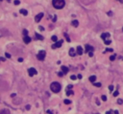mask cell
<instances>
[{
  "mask_svg": "<svg viewBox=\"0 0 123 114\" xmlns=\"http://www.w3.org/2000/svg\"><path fill=\"white\" fill-rule=\"evenodd\" d=\"M19 12H20L21 14H23V15H27V14H28V11H27L26 10H24V9H21V10L19 11Z\"/></svg>",
  "mask_w": 123,
  "mask_h": 114,
  "instance_id": "obj_15",
  "label": "cell"
},
{
  "mask_svg": "<svg viewBox=\"0 0 123 114\" xmlns=\"http://www.w3.org/2000/svg\"><path fill=\"white\" fill-rule=\"evenodd\" d=\"M61 68H62V72L63 73V75H64V74H66V73L68 72V70H69V69H68L66 66H62Z\"/></svg>",
  "mask_w": 123,
  "mask_h": 114,
  "instance_id": "obj_13",
  "label": "cell"
},
{
  "mask_svg": "<svg viewBox=\"0 0 123 114\" xmlns=\"http://www.w3.org/2000/svg\"><path fill=\"white\" fill-rule=\"evenodd\" d=\"M109 89H110V91H112V90H113V86H112V85H110V86H109Z\"/></svg>",
  "mask_w": 123,
  "mask_h": 114,
  "instance_id": "obj_33",
  "label": "cell"
},
{
  "mask_svg": "<svg viewBox=\"0 0 123 114\" xmlns=\"http://www.w3.org/2000/svg\"><path fill=\"white\" fill-rule=\"evenodd\" d=\"M118 94H119V92H118V91H114V92H113V96H114V97L118 96Z\"/></svg>",
  "mask_w": 123,
  "mask_h": 114,
  "instance_id": "obj_27",
  "label": "cell"
},
{
  "mask_svg": "<svg viewBox=\"0 0 123 114\" xmlns=\"http://www.w3.org/2000/svg\"><path fill=\"white\" fill-rule=\"evenodd\" d=\"M117 103H118L119 104H121V103H123V100H121V99H119V100L117 101Z\"/></svg>",
  "mask_w": 123,
  "mask_h": 114,
  "instance_id": "obj_32",
  "label": "cell"
},
{
  "mask_svg": "<svg viewBox=\"0 0 123 114\" xmlns=\"http://www.w3.org/2000/svg\"><path fill=\"white\" fill-rule=\"evenodd\" d=\"M78 79H82V75H78Z\"/></svg>",
  "mask_w": 123,
  "mask_h": 114,
  "instance_id": "obj_44",
  "label": "cell"
},
{
  "mask_svg": "<svg viewBox=\"0 0 123 114\" xmlns=\"http://www.w3.org/2000/svg\"><path fill=\"white\" fill-rule=\"evenodd\" d=\"M52 5L55 9L57 10H61L64 7L65 5V1L64 0H52Z\"/></svg>",
  "mask_w": 123,
  "mask_h": 114,
  "instance_id": "obj_1",
  "label": "cell"
},
{
  "mask_svg": "<svg viewBox=\"0 0 123 114\" xmlns=\"http://www.w3.org/2000/svg\"><path fill=\"white\" fill-rule=\"evenodd\" d=\"M30 107H31V106H30V104H27V105H26V107H25V108H26V109H27V110H29V109H30Z\"/></svg>",
  "mask_w": 123,
  "mask_h": 114,
  "instance_id": "obj_36",
  "label": "cell"
},
{
  "mask_svg": "<svg viewBox=\"0 0 123 114\" xmlns=\"http://www.w3.org/2000/svg\"><path fill=\"white\" fill-rule=\"evenodd\" d=\"M5 57H6L7 58H11V55H10L9 53H6V54H5Z\"/></svg>",
  "mask_w": 123,
  "mask_h": 114,
  "instance_id": "obj_26",
  "label": "cell"
},
{
  "mask_svg": "<svg viewBox=\"0 0 123 114\" xmlns=\"http://www.w3.org/2000/svg\"><path fill=\"white\" fill-rule=\"evenodd\" d=\"M38 29H39L40 31H43V30H44V28H43L42 26H39V27H38Z\"/></svg>",
  "mask_w": 123,
  "mask_h": 114,
  "instance_id": "obj_38",
  "label": "cell"
},
{
  "mask_svg": "<svg viewBox=\"0 0 123 114\" xmlns=\"http://www.w3.org/2000/svg\"><path fill=\"white\" fill-rule=\"evenodd\" d=\"M0 61H5V57H0Z\"/></svg>",
  "mask_w": 123,
  "mask_h": 114,
  "instance_id": "obj_41",
  "label": "cell"
},
{
  "mask_svg": "<svg viewBox=\"0 0 123 114\" xmlns=\"http://www.w3.org/2000/svg\"><path fill=\"white\" fill-rule=\"evenodd\" d=\"M72 94H73V91H71V90H67V91H66V95H67V96L72 95Z\"/></svg>",
  "mask_w": 123,
  "mask_h": 114,
  "instance_id": "obj_22",
  "label": "cell"
},
{
  "mask_svg": "<svg viewBox=\"0 0 123 114\" xmlns=\"http://www.w3.org/2000/svg\"><path fill=\"white\" fill-rule=\"evenodd\" d=\"M58 76H59V77H62V76H63V73H62V72H59V73H58Z\"/></svg>",
  "mask_w": 123,
  "mask_h": 114,
  "instance_id": "obj_31",
  "label": "cell"
},
{
  "mask_svg": "<svg viewBox=\"0 0 123 114\" xmlns=\"http://www.w3.org/2000/svg\"><path fill=\"white\" fill-rule=\"evenodd\" d=\"M105 44H107V45H109V44H111V40H105Z\"/></svg>",
  "mask_w": 123,
  "mask_h": 114,
  "instance_id": "obj_29",
  "label": "cell"
},
{
  "mask_svg": "<svg viewBox=\"0 0 123 114\" xmlns=\"http://www.w3.org/2000/svg\"><path fill=\"white\" fill-rule=\"evenodd\" d=\"M62 43H63V40H62V39H61V40H58L57 42H55V43L52 45V49H56V48L62 47Z\"/></svg>",
  "mask_w": 123,
  "mask_h": 114,
  "instance_id": "obj_4",
  "label": "cell"
},
{
  "mask_svg": "<svg viewBox=\"0 0 123 114\" xmlns=\"http://www.w3.org/2000/svg\"><path fill=\"white\" fill-rule=\"evenodd\" d=\"M51 39L54 41V42H57L58 41V37L56 36V35H52V37H51Z\"/></svg>",
  "mask_w": 123,
  "mask_h": 114,
  "instance_id": "obj_20",
  "label": "cell"
},
{
  "mask_svg": "<svg viewBox=\"0 0 123 114\" xmlns=\"http://www.w3.org/2000/svg\"><path fill=\"white\" fill-rule=\"evenodd\" d=\"M95 80H96V77H95V76H90V77H89V81H90V82L93 83V82H95Z\"/></svg>",
  "mask_w": 123,
  "mask_h": 114,
  "instance_id": "obj_16",
  "label": "cell"
},
{
  "mask_svg": "<svg viewBox=\"0 0 123 114\" xmlns=\"http://www.w3.org/2000/svg\"><path fill=\"white\" fill-rule=\"evenodd\" d=\"M56 19H57V16H56V15H54V16H53V22H55V21H56Z\"/></svg>",
  "mask_w": 123,
  "mask_h": 114,
  "instance_id": "obj_37",
  "label": "cell"
},
{
  "mask_svg": "<svg viewBox=\"0 0 123 114\" xmlns=\"http://www.w3.org/2000/svg\"><path fill=\"white\" fill-rule=\"evenodd\" d=\"M96 103H97V104H98V105H99V104H100V103H99V101H98V100H96Z\"/></svg>",
  "mask_w": 123,
  "mask_h": 114,
  "instance_id": "obj_46",
  "label": "cell"
},
{
  "mask_svg": "<svg viewBox=\"0 0 123 114\" xmlns=\"http://www.w3.org/2000/svg\"><path fill=\"white\" fill-rule=\"evenodd\" d=\"M92 84H93L94 86H96V87H101V85H102L101 82H93Z\"/></svg>",
  "mask_w": 123,
  "mask_h": 114,
  "instance_id": "obj_18",
  "label": "cell"
},
{
  "mask_svg": "<svg viewBox=\"0 0 123 114\" xmlns=\"http://www.w3.org/2000/svg\"><path fill=\"white\" fill-rule=\"evenodd\" d=\"M113 114H118V110H115V111L113 112Z\"/></svg>",
  "mask_w": 123,
  "mask_h": 114,
  "instance_id": "obj_43",
  "label": "cell"
},
{
  "mask_svg": "<svg viewBox=\"0 0 123 114\" xmlns=\"http://www.w3.org/2000/svg\"><path fill=\"white\" fill-rule=\"evenodd\" d=\"M118 1H119L120 3H123V0H118Z\"/></svg>",
  "mask_w": 123,
  "mask_h": 114,
  "instance_id": "obj_48",
  "label": "cell"
},
{
  "mask_svg": "<svg viewBox=\"0 0 123 114\" xmlns=\"http://www.w3.org/2000/svg\"><path fill=\"white\" fill-rule=\"evenodd\" d=\"M13 3H14V5H19V4H20V1H19V0H14Z\"/></svg>",
  "mask_w": 123,
  "mask_h": 114,
  "instance_id": "obj_25",
  "label": "cell"
},
{
  "mask_svg": "<svg viewBox=\"0 0 123 114\" xmlns=\"http://www.w3.org/2000/svg\"><path fill=\"white\" fill-rule=\"evenodd\" d=\"M23 41H24V43H25V44H28V43H30V42H31V37H30V36H28V35L23 36Z\"/></svg>",
  "mask_w": 123,
  "mask_h": 114,
  "instance_id": "obj_8",
  "label": "cell"
},
{
  "mask_svg": "<svg viewBox=\"0 0 123 114\" xmlns=\"http://www.w3.org/2000/svg\"><path fill=\"white\" fill-rule=\"evenodd\" d=\"M0 114H10V110L7 109V108L1 109V110H0Z\"/></svg>",
  "mask_w": 123,
  "mask_h": 114,
  "instance_id": "obj_12",
  "label": "cell"
},
{
  "mask_svg": "<svg viewBox=\"0 0 123 114\" xmlns=\"http://www.w3.org/2000/svg\"><path fill=\"white\" fill-rule=\"evenodd\" d=\"M110 36V34L109 33H103L102 34H101V38L102 39H104V40H107V38Z\"/></svg>",
  "mask_w": 123,
  "mask_h": 114,
  "instance_id": "obj_9",
  "label": "cell"
},
{
  "mask_svg": "<svg viewBox=\"0 0 123 114\" xmlns=\"http://www.w3.org/2000/svg\"><path fill=\"white\" fill-rule=\"evenodd\" d=\"M122 31H123V28H122Z\"/></svg>",
  "mask_w": 123,
  "mask_h": 114,
  "instance_id": "obj_50",
  "label": "cell"
},
{
  "mask_svg": "<svg viewBox=\"0 0 123 114\" xmlns=\"http://www.w3.org/2000/svg\"><path fill=\"white\" fill-rule=\"evenodd\" d=\"M18 61H19V62H22V61H23V58H22V57H19V58H18Z\"/></svg>",
  "mask_w": 123,
  "mask_h": 114,
  "instance_id": "obj_40",
  "label": "cell"
},
{
  "mask_svg": "<svg viewBox=\"0 0 123 114\" xmlns=\"http://www.w3.org/2000/svg\"><path fill=\"white\" fill-rule=\"evenodd\" d=\"M61 88H62V85H61V83L58 82V81H54V82H52L51 85H50V89H51L52 92H54V93L60 92Z\"/></svg>",
  "mask_w": 123,
  "mask_h": 114,
  "instance_id": "obj_2",
  "label": "cell"
},
{
  "mask_svg": "<svg viewBox=\"0 0 123 114\" xmlns=\"http://www.w3.org/2000/svg\"><path fill=\"white\" fill-rule=\"evenodd\" d=\"M0 1H2V0H0Z\"/></svg>",
  "mask_w": 123,
  "mask_h": 114,
  "instance_id": "obj_51",
  "label": "cell"
},
{
  "mask_svg": "<svg viewBox=\"0 0 123 114\" xmlns=\"http://www.w3.org/2000/svg\"><path fill=\"white\" fill-rule=\"evenodd\" d=\"M7 2H11V0H7Z\"/></svg>",
  "mask_w": 123,
  "mask_h": 114,
  "instance_id": "obj_49",
  "label": "cell"
},
{
  "mask_svg": "<svg viewBox=\"0 0 123 114\" xmlns=\"http://www.w3.org/2000/svg\"><path fill=\"white\" fill-rule=\"evenodd\" d=\"M64 36H65L66 41H67V42H70V38H69V36H68V34H67L66 33H64Z\"/></svg>",
  "mask_w": 123,
  "mask_h": 114,
  "instance_id": "obj_19",
  "label": "cell"
},
{
  "mask_svg": "<svg viewBox=\"0 0 123 114\" xmlns=\"http://www.w3.org/2000/svg\"><path fill=\"white\" fill-rule=\"evenodd\" d=\"M23 34H24V36L28 35V31H27L26 29H24V30H23Z\"/></svg>",
  "mask_w": 123,
  "mask_h": 114,
  "instance_id": "obj_23",
  "label": "cell"
},
{
  "mask_svg": "<svg viewBox=\"0 0 123 114\" xmlns=\"http://www.w3.org/2000/svg\"><path fill=\"white\" fill-rule=\"evenodd\" d=\"M76 53H77L78 55H80V56H81V55H83V53H84L83 48H82L81 46H78V47H77V52H76Z\"/></svg>",
  "mask_w": 123,
  "mask_h": 114,
  "instance_id": "obj_10",
  "label": "cell"
},
{
  "mask_svg": "<svg viewBox=\"0 0 123 114\" xmlns=\"http://www.w3.org/2000/svg\"><path fill=\"white\" fill-rule=\"evenodd\" d=\"M101 99H102V100H103V101H104V102H105V101H107V97H106V96H105V95H103V96H102V97H101Z\"/></svg>",
  "mask_w": 123,
  "mask_h": 114,
  "instance_id": "obj_28",
  "label": "cell"
},
{
  "mask_svg": "<svg viewBox=\"0 0 123 114\" xmlns=\"http://www.w3.org/2000/svg\"><path fill=\"white\" fill-rule=\"evenodd\" d=\"M112 51H113V50L111 49V48H107V49H106V52H112Z\"/></svg>",
  "mask_w": 123,
  "mask_h": 114,
  "instance_id": "obj_30",
  "label": "cell"
},
{
  "mask_svg": "<svg viewBox=\"0 0 123 114\" xmlns=\"http://www.w3.org/2000/svg\"><path fill=\"white\" fill-rule=\"evenodd\" d=\"M75 55H76L75 50H74L73 48H70V49H69V56H70V57H75Z\"/></svg>",
  "mask_w": 123,
  "mask_h": 114,
  "instance_id": "obj_11",
  "label": "cell"
},
{
  "mask_svg": "<svg viewBox=\"0 0 123 114\" xmlns=\"http://www.w3.org/2000/svg\"><path fill=\"white\" fill-rule=\"evenodd\" d=\"M88 56H89V57H92V56H93V52H89V53H88Z\"/></svg>",
  "mask_w": 123,
  "mask_h": 114,
  "instance_id": "obj_39",
  "label": "cell"
},
{
  "mask_svg": "<svg viewBox=\"0 0 123 114\" xmlns=\"http://www.w3.org/2000/svg\"><path fill=\"white\" fill-rule=\"evenodd\" d=\"M108 15H109V16H111V15H112V11H108Z\"/></svg>",
  "mask_w": 123,
  "mask_h": 114,
  "instance_id": "obj_34",
  "label": "cell"
},
{
  "mask_svg": "<svg viewBox=\"0 0 123 114\" xmlns=\"http://www.w3.org/2000/svg\"><path fill=\"white\" fill-rule=\"evenodd\" d=\"M42 17H43V12H39L38 14H37V15L35 16V21H36V22H39Z\"/></svg>",
  "mask_w": 123,
  "mask_h": 114,
  "instance_id": "obj_6",
  "label": "cell"
},
{
  "mask_svg": "<svg viewBox=\"0 0 123 114\" xmlns=\"http://www.w3.org/2000/svg\"><path fill=\"white\" fill-rule=\"evenodd\" d=\"M47 113H48V114H52V112H51L50 110H47Z\"/></svg>",
  "mask_w": 123,
  "mask_h": 114,
  "instance_id": "obj_47",
  "label": "cell"
},
{
  "mask_svg": "<svg viewBox=\"0 0 123 114\" xmlns=\"http://www.w3.org/2000/svg\"><path fill=\"white\" fill-rule=\"evenodd\" d=\"M15 96H16V95H15V94H14V93H13V94H12V95H11V97H15Z\"/></svg>",
  "mask_w": 123,
  "mask_h": 114,
  "instance_id": "obj_45",
  "label": "cell"
},
{
  "mask_svg": "<svg viewBox=\"0 0 123 114\" xmlns=\"http://www.w3.org/2000/svg\"><path fill=\"white\" fill-rule=\"evenodd\" d=\"M63 103H64L65 104H70V103H71V101L66 99V100H64V101H63Z\"/></svg>",
  "mask_w": 123,
  "mask_h": 114,
  "instance_id": "obj_21",
  "label": "cell"
},
{
  "mask_svg": "<svg viewBox=\"0 0 123 114\" xmlns=\"http://www.w3.org/2000/svg\"><path fill=\"white\" fill-rule=\"evenodd\" d=\"M28 74H29V76H30V77H33V76L37 75V70H36L35 68L31 67V68H29V69H28Z\"/></svg>",
  "mask_w": 123,
  "mask_h": 114,
  "instance_id": "obj_5",
  "label": "cell"
},
{
  "mask_svg": "<svg viewBox=\"0 0 123 114\" xmlns=\"http://www.w3.org/2000/svg\"><path fill=\"white\" fill-rule=\"evenodd\" d=\"M110 59H111V61H112V60H114V59H115V55H112V56H111V57H110Z\"/></svg>",
  "mask_w": 123,
  "mask_h": 114,
  "instance_id": "obj_24",
  "label": "cell"
},
{
  "mask_svg": "<svg viewBox=\"0 0 123 114\" xmlns=\"http://www.w3.org/2000/svg\"><path fill=\"white\" fill-rule=\"evenodd\" d=\"M106 114H111V111H107Z\"/></svg>",
  "mask_w": 123,
  "mask_h": 114,
  "instance_id": "obj_42",
  "label": "cell"
},
{
  "mask_svg": "<svg viewBox=\"0 0 123 114\" xmlns=\"http://www.w3.org/2000/svg\"><path fill=\"white\" fill-rule=\"evenodd\" d=\"M71 24L74 26V27H77L78 25H79V22L77 21V20H72V22H71Z\"/></svg>",
  "mask_w": 123,
  "mask_h": 114,
  "instance_id": "obj_17",
  "label": "cell"
},
{
  "mask_svg": "<svg viewBox=\"0 0 123 114\" xmlns=\"http://www.w3.org/2000/svg\"><path fill=\"white\" fill-rule=\"evenodd\" d=\"M45 56H46V52H45V51H43V50H41V51H39V52L37 53V59H38V60H43V59H44V57H45Z\"/></svg>",
  "mask_w": 123,
  "mask_h": 114,
  "instance_id": "obj_3",
  "label": "cell"
},
{
  "mask_svg": "<svg viewBox=\"0 0 123 114\" xmlns=\"http://www.w3.org/2000/svg\"><path fill=\"white\" fill-rule=\"evenodd\" d=\"M94 51V48L88 44L86 45V50H85V53H89V52H93Z\"/></svg>",
  "mask_w": 123,
  "mask_h": 114,
  "instance_id": "obj_7",
  "label": "cell"
},
{
  "mask_svg": "<svg viewBox=\"0 0 123 114\" xmlns=\"http://www.w3.org/2000/svg\"><path fill=\"white\" fill-rule=\"evenodd\" d=\"M35 35H36V38H37V39H40V40H43V38H44L42 35L38 34L37 33H36V34H35Z\"/></svg>",
  "mask_w": 123,
  "mask_h": 114,
  "instance_id": "obj_14",
  "label": "cell"
},
{
  "mask_svg": "<svg viewBox=\"0 0 123 114\" xmlns=\"http://www.w3.org/2000/svg\"><path fill=\"white\" fill-rule=\"evenodd\" d=\"M70 79H71V80H76V79H77V77H76V76H71V77H70Z\"/></svg>",
  "mask_w": 123,
  "mask_h": 114,
  "instance_id": "obj_35",
  "label": "cell"
}]
</instances>
